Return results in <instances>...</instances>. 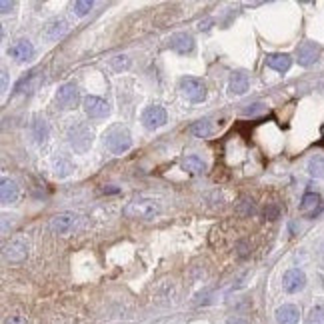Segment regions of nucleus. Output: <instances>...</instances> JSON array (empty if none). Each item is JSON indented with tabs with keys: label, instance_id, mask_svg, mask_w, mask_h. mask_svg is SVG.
I'll return each mask as SVG.
<instances>
[{
	"label": "nucleus",
	"instance_id": "10",
	"mask_svg": "<svg viewBox=\"0 0 324 324\" xmlns=\"http://www.w3.org/2000/svg\"><path fill=\"white\" fill-rule=\"evenodd\" d=\"M76 100H78V90H76L74 84H62L58 88V92H56V104L60 108H64V110L74 108Z\"/></svg>",
	"mask_w": 324,
	"mask_h": 324
},
{
	"label": "nucleus",
	"instance_id": "1",
	"mask_svg": "<svg viewBox=\"0 0 324 324\" xmlns=\"http://www.w3.org/2000/svg\"><path fill=\"white\" fill-rule=\"evenodd\" d=\"M124 216L134 220H150L160 214V204L152 198H134L124 206Z\"/></svg>",
	"mask_w": 324,
	"mask_h": 324
},
{
	"label": "nucleus",
	"instance_id": "23",
	"mask_svg": "<svg viewBox=\"0 0 324 324\" xmlns=\"http://www.w3.org/2000/svg\"><path fill=\"white\" fill-rule=\"evenodd\" d=\"M32 130H34V138H36L38 142H44V140H46V136H48V126H46L44 120L36 118L34 124H32Z\"/></svg>",
	"mask_w": 324,
	"mask_h": 324
},
{
	"label": "nucleus",
	"instance_id": "14",
	"mask_svg": "<svg viewBox=\"0 0 324 324\" xmlns=\"http://www.w3.org/2000/svg\"><path fill=\"white\" fill-rule=\"evenodd\" d=\"M170 48L180 52V54H186V52H190L194 48V38L190 34H186V32H178V34L170 36Z\"/></svg>",
	"mask_w": 324,
	"mask_h": 324
},
{
	"label": "nucleus",
	"instance_id": "2",
	"mask_svg": "<svg viewBox=\"0 0 324 324\" xmlns=\"http://www.w3.org/2000/svg\"><path fill=\"white\" fill-rule=\"evenodd\" d=\"M76 226H78V216H76V214H72V212H62V214H56V216H52V218H50V222H48V228H50L54 234H62V236H66V234L74 232V230H76Z\"/></svg>",
	"mask_w": 324,
	"mask_h": 324
},
{
	"label": "nucleus",
	"instance_id": "15",
	"mask_svg": "<svg viewBox=\"0 0 324 324\" xmlns=\"http://www.w3.org/2000/svg\"><path fill=\"white\" fill-rule=\"evenodd\" d=\"M298 318H300V312L292 304H284L276 310V322L278 324H298Z\"/></svg>",
	"mask_w": 324,
	"mask_h": 324
},
{
	"label": "nucleus",
	"instance_id": "28",
	"mask_svg": "<svg viewBox=\"0 0 324 324\" xmlns=\"http://www.w3.org/2000/svg\"><path fill=\"white\" fill-rule=\"evenodd\" d=\"M278 214H280V210H278V206H276V204H268V206L264 208V216H266L268 220H276V218H278Z\"/></svg>",
	"mask_w": 324,
	"mask_h": 324
},
{
	"label": "nucleus",
	"instance_id": "19",
	"mask_svg": "<svg viewBox=\"0 0 324 324\" xmlns=\"http://www.w3.org/2000/svg\"><path fill=\"white\" fill-rule=\"evenodd\" d=\"M308 174L314 178H324V156L318 154L308 162Z\"/></svg>",
	"mask_w": 324,
	"mask_h": 324
},
{
	"label": "nucleus",
	"instance_id": "13",
	"mask_svg": "<svg viewBox=\"0 0 324 324\" xmlns=\"http://www.w3.org/2000/svg\"><path fill=\"white\" fill-rule=\"evenodd\" d=\"M10 56L16 60V62H28L32 60L34 56V46L28 42V40H16L12 46H10Z\"/></svg>",
	"mask_w": 324,
	"mask_h": 324
},
{
	"label": "nucleus",
	"instance_id": "9",
	"mask_svg": "<svg viewBox=\"0 0 324 324\" xmlns=\"http://www.w3.org/2000/svg\"><path fill=\"white\" fill-rule=\"evenodd\" d=\"M84 112L90 116V118H104L108 114V102L98 98V96H86L84 98Z\"/></svg>",
	"mask_w": 324,
	"mask_h": 324
},
{
	"label": "nucleus",
	"instance_id": "11",
	"mask_svg": "<svg viewBox=\"0 0 324 324\" xmlns=\"http://www.w3.org/2000/svg\"><path fill=\"white\" fill-rule=\"evenodd\" d=\"M142 122L146 128L154 130V128H160L166 124V110L162 106H150L144 110V116H142Z\"/></svg>",
	"mask_w": 324,
	"mask_h": 324
},
{
	"label": "nucleus",
	"instance_id": "6",
	"mask_svg": "<svg viewBox=\"0 0 324 324\" xmlns=\"http://www.w3.org/2000/svg\"><path fill=\"white\" fill-rule=\"evenodd\" d=\"M296 58H298V64H302V66H310V64H314V62L320 58V46H318L316 42L306 40V42H302V44L298 46V50H296Z\"/></svg>",
	"mask_w": 324,
	"mask_h": 324
},
{
	"label": "nucleus",
	"instance_id": "27",
	"mask_svg": "<svg viewBox=\"0 0 324 324\" xmlns=\"http://www.w3.org/2000/svg\"><path fill=\"white\" fill-rule=\"evenodd\" d=\"M70 170H72V166L68 162H64V160H58L56 162V176H66Z\"/></svg>",
	"mask_w": 324,
	"mask_h": 324
},
{
	"label": "nucleus",
	"instance_id": "8",
	"mask_svg": "<svg viewBox=\"0 0 324 324\" xmlns=\"http://www.w3.org/2000/svg\"><path fill=\"white\" fill-rule=\"evenodd\" d=\"M304 284H306V276H304V272L298 270V268H290V270H286V274L282 276V286H284V290L290 292V294L302 290Z\"/></svg>",
	"mask_w": 324,
	"mask_h": 324
},
{
	"label": "nucleus",
	"instance_id": "24",
	"mask_svg": "<svg viewBox=\"0 0 324 324\" xmlns=\"http://www.w3.org/2000/svg\"><path fill=\"white\" fill-rule=\"evenodd\" d=\"M190 132H192L194 136L206 138V136H210V122H208V120H200V122H194V124H192V128H190Z\"/></svg>",
	"mask_w": 324,
	"mask_h": 324
},
{
	"label": "nucleus",
	"instance_id": "30",
	"mask_svg": "<svg viewBox=\"0 0 324 324\" xmlns=\"http://www.w3.org/2000/svg\"><path fill=\"white\" fill-rule=\"evenodd\" d=\"M0 8H2V12H4V14H8V12H10L12 8H14V2H8V0H2V2H0Z\"/></svg>",
	"mask_w": 324,
	"mask_h": 324
},
{
	"label": "nucleus",
	"instance_id": "29",
	"mask_svg": "<svg viewBox=\"0 0 324 324\" xmlns=\"http://www.w3.org/2000/svg\"><path fill=\"white\" fill-rule=\"evenodd\" d=\"M4 324H28V322H26V318H22V316H8V318L4 320Z\"/></svg>",
	"mask_w": 324,
	"mask_h": 324
},
{
	"label": "nucleus",
	"instance_id": "5",
	"mask_svg": "<svg viewBox=\"0 0 324 324\" xmlns=\"http://www.w3.org/2000/svg\"><path fill=\"white\" fill-rule=\"evenodd\" d=\"M28 256V242L24 236H16L4 246V258L10 262H22Z\"/></svg>",
	"mask_w": 324,
	"mask_h": 324
},
{
	"label": "nucleus",
	"instance_id": "22",
	"mask_svg": "<svg viewBox=\"0 0 324 324\" xmlns=\"http://www.w3.org/2000/svg\"><path fill=\"white\" fill-rule=\"evenodd\" d=\"M92 2L90 0H76V2H72L70 4V8H72V12L76 14V16H86L90 10H92Z\"/></svg>",
	"mask_w": 324,
	"mask_h": 324
},
{
	"label": "nucleus",
	"instance_id": "25",
	"mask_svg": "<svg viewBox=\"0 0 324 324\" xmlns=\"http://www.w3.org/2000/svg\"><path fill=\"white\" fill-rule=\"evenodd\" d=\"M306 324H324V306H316L310 310Z\"/></svg>",
	"mask_w": 324,
	"mask_h": 324
},
{
	"label": "nucleus",
	"instance_id": "20",
	"mask_svg": "<svg viewBox=\"0 0 324 324\" xmlns=\"http://www.w3.org/2000/svg\"><path fill=\"white\" fill-rule=\"evenodd\" d=\"M182 166H184V170H188V172H192V174H200V172L206 170L204 162H202L198 156H188V158H184Z\"/></svg>",
	"mask_w": 324,
	"mask_h": 324
},
{
	"label": "nucleus",
	"instance_id": "31",
	"mask_svg": "<svg viewBox=\"0 0 324 324\" xmlns=\"http://www.w3.org/2000/svg\"><path fill=\"white\" fill-rule=\"evenodd\" d=\"M260 110H262V104H254V108H246L244 114H256V112H260Z\"/></svg>",
	"mask_w": 324,
	"mask_h": 324
},
{
	"label": "nucleus",
	"instance_id": "4",
	"mask_svg": "<svg viewBox=\"0 0 324 324\" xmlns=\"http://www.w3.org/2000/svg\"><path fill=\"white\" fill-rule=\"evenodd\" d=\"M180 90H182V94H184L190 102H202L204 96H206L204 84H202L198 78H192V76H184V78L180 80Z\"/></svg>",
	"mask_w": 324,
	"mask_h": 324
},
{
	"label": "nucleus",
	"instance_id": "12",
	"mask_svg": "<svg viewBox=\"0 0 324 324\" xmlns=\"http://www.w3.org/2000/svg\"><path fill=\"white\" fill-rule=\"evenodd\" d=\"M68 32V22L64 18H52L50 22H46L44 30H42V36L46 40H58L62 38L64 34Z\"/></svg>",
	"mask_w": 324,
	"mask_h": 324
},
{
	"label": "nucleus",
	"instance_id": "26",
	"mask_svg": "<svg viewBox=\"0 0 324 324\" xmlns=\"http://www.w3.org/2000/svg\"><path fill=\"white\" fill-rule=\"evenodd\" d=\"M36 76V70H30V72H26L18 82H16V86H14V92H22L24 90V86L26 88H30V82H32V78Z\"/></svg>",
	"mask_w": 324,
	"mask_h": 324
},
{
	"label": "nucleus",
	"instance_id": "17",
	"mask_svg": "<svg viewBox=\"0 0 324 324\" xmlns=\"http://www.w3.org/2000/svg\"><path fill=\"white\" fill-rule=\"evenodd\" d=\"M266 64L276 72H286L292 66V58L288 54H270L266 58Z\"/></svg>",
	"mask_w": 324,
	"mask_h": 324
},
{
	"label": "nucleus",
	"instance_id": "18",
	"mask_svg": "<svg viewBox=\"0 0 324 324\" xmlns=\"http://www.w3.org/2000/svg\"><path fill=\"white\" fill-rule=\"evenodd\" d=\"M228 90L232 94H244L248 90V76L244 72H236L230 76V82H228Z\"/></svg>",
	"mask_w": 324,
	"mask_h": 324
},
{
	"label": "nucleus",
	"instance_id": "3",
	"mask_svg": "<svg viewBox=\"0 0 324 324\" xmlns=\"http://www.w3.org/2000/svg\"><path fill=\"white\" fill-rule=\"evenodd\" d=\"M106 146L114 152V154H122L132 146V138L124 128H112L106 134Z\"/></svg>",
	"mask_w": 324,
	"mask_h": 324
},
{
	"label": "nucleus",
	"instance_id": "16",
	"mask_svg": "<svg viewBox=\"0 0 324 324\" xmlns=\"http://www.w3.org/2000/svg\"><path fill=\"white\" fill-rule=\"evenodd\" d=\"M18 196H20V190H18L16 182L4 178L2 184H0V198H2V202L4 204H14L18 200Z\"/></svg>",
	"mask_w": 324,
	"mask_h": 324
},
{
	"label": "nucleus",
	"instance_id": "7",
	"mask_svg": "<svg viewBox=\"0 0 324 324\" xmlns=\"http://www.w3.org/2000/svg\"><path fill=\"white\" fill-rule=\"evenodd\" d=\"M68 140H70V144H72L74 148H78V150H86V148L90 146L92 132H90L84 124H76V126L70 128V132H68Z\"/></svg>",
	"mask_w": 324,
	"mask_h": 324
},
{
	"label": "nucleus",
	"instance_id": "32",
	"mask_svg": "<svg viewBox=\"0 0 324 324\" xmlns=\"http://www.w3.org/2000/svg\"><path fill=\"white\" fill-rule=\"evenodd\" d=\"M226 324H248V320H244V318H228Z\"/></svg>",
	"mask_w": 324,
	"mask_h": 324
},
{
	"label": "nucleus",
	"instance_id": "21",
	"mask_svg": "<svg viewBox=\"0 0 324 324\" xmlns=\"http://www.w3.org/2000/svg\"><path fill=\"white\" fill-rule=\"evenodd\" d=\"M320 204V196L316 194V192H308V194H304V198H302V210L304 212H312L316 206Z\"/></svg>",
	"mask_w": 324,
	"mask_h": 324
}]
</instances>
